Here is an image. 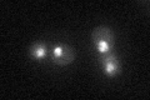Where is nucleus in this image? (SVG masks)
I'll return each instance as SVG.
<instances>
[{
	"label": "nucleus",
	"instance_id": "20e7f679",
	"mask_svg": "<svg viewBox=\"0 0 150 100\" xmlns=\"http://www.w3.org/2000/svg\"><path fill=\"white\" fill-rule=\"evenodd\" d=\"M30 54L34 59H43L46 55V45L45 44H34L30 49Z\"/></svg>",
	"mask_w": 150,
	"mask_h": 100
},
{
	"label": "nucleus",
	"instance_id": "7ed1b4c3",
	"mask_svg": "<svg viewBox=\"0 0 150 100\" xmlns=\"http://www.w3.org/2000/svg\"><path fill=\"white\" fill-rule=\"evenodd\" d=\"M93 40L94 43H99V41H108V43H111L114 40V34L110 28L108 26H99L96 29H94L93 31Z\"/></svg>",
	"mask_w": 150,
	"mask_h": 100
},
{
	"label": "nucleus",
	"instance_id": "39448f33",
	"mask_svg": "<svg viewBox=\"0 0 150 100\" xmlns=\"http://www.w3.org/2000/svg\"><path fill=\"white\" fill-rule=\"evenodd\" d=\"M96 48L100 54H106L110 51V43L108 41H99L96 43Z\"/></svg>",
	"mask_w": 150,
	"mask_h": 100
},
{
	"label": "nucleus",
	"instance_id": "f03ea898",
	"mask_svg": "<svg viewBox=\"0 0 150 100\" xmlns=\"http://www.w3.org/2000/svg\"><path fill=\"white\" fill-rule=\"evenodd\" d=\"M101 64H103V69H104L105 74L109 75V77H114L120 70L118 56L114 53H110V51L106 54H101Z\"/></svg>",
	"mask_w": 150,
	"mask_h": 100
},
{
	"label": "nucleus",
	"instance_id": "f257e3e1",
	"mask_svg": "<svg viewBox=\"0 0 150 100\" xmlns=\"http://www.w3.org/2000/svg\"><path fill=\"white\" fill-rule=\"evenodd\" d=\"M75 58L74 50L68 45H56L53 48V61L59 65H68Z\"/></svg>",
	"mask_w": 150,
	"mask_h": 100
}]
</instances>
